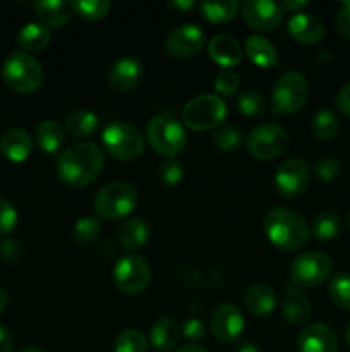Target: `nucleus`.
<instances>
[{
	"instance_id": "obj_1",
	"label": "nucleus",
	"mask_w": 350,
	"mask_h": 352,
	"mask_svg": "<svg viewBox=\"0 0 350 352\" xmlns=\"http://www.w3.org/2000/svg\"><path fill=\"white\" fill-rule=\"evenodd\" d=\"M105 165V155L95 143H78L60 151L57 158V174L71 188L91 186Z\"/></svg>"
},
{
	"instance_id": "obj_2",
	"label": "nucleus",
	"mask_w": 350,
	"mask_h": 352,
	"mask_svg": "<svg viewBox=\"0 0 350 352\" xmlns=\"http://www.w3.org/2000/svg\"><path fill=\"white\" fill-rule=\"evenodd\" d=\"M263 229L268 241L281 251H297L307 244L311 227L299 213L288 208H271L264 215Z\"/></svg>"
},
{
	"instance_id": "obj_3",
	"label": "nucleus",
	"mask_w": 350,
	"mask_h": 352,
	"mask_svg": "<svg viewBox=\"0 0 350 352\" xmlns=\"http://www.w3.org/2000/svg\"><path fill=\"white\" fill-rule=\"evenodd\" d=\"M3 82L14 93L30 95L43 85V67L33 55L12 52L2 65Z\"/></svg>"
},
{
	"instance_id": "obj_4",
	"label": "nucleus",
	"mask_w": 350,
	"mask_h": 352,
	"mask_svg": "<svg viewBox=\"0 0 350 352\" xmlns=\"http://www.w3.org/2000/svg\"><path fill=\"white\" fill-rule=\"evenodd\" d=\"M146 138L154 153L175 158L187 146V134L184 126L172 113H160L148 122Z\"/></svg>"
},
{
	"instance_id": "obj_5",
	"label": "nucleus",
	"mask_w": 350,
	"mask_h": 352,
	"mask_svg": "<svg viewBox=\"0 0 350 352\" xmlns=\"http://www.w3.org/2000/svg\"><path fill=\"white\" fill-rule=\"evenodd\" d=\"M102 144L110 157L120 162H132L144 153L146 143L137 127L124 120H117L103 129Z\"/></svg>"
},
{
	"instance_id": "obj_6",
	"label": "nucleus",
	"mask_w": 350,
	"mask_h": 352,
	"mask_svg": "<svg viewBox=\"0 0 350 352\" xmlns=\"http://www.w3.org/2000/svg\"><path fill=\"white\" fill-rule=\"evenodd\" d=\"M309 82L302 72L288 71L277 79L271 91V103L277 116H292L305 105Z\"/></svg>"
},
{
	"instance_id": "obj_7",
	"label": "nucleus",
	"mask_w": 350,
	"mask_h": 352,
	"mask_svg": "<svg viewBox=\"0 0 350 352\" xmlns=\"http://www.w3.org/2000/svg\"><path fill=\"white\" fill-rule=\"evenodd\" d=\"M137 192L126 182H110L95 196V212L103 220L127 219L136 208Z\"/></svg>"
},
{
	"instance_id": "obj_8",
	"label": "nucleus",
	"mask_w": 350,
	"mask_h": 352,
	"mask_svg": "<svg viewBox=\"0 0 350 352\" xmlns=\"http://www.w3.org/2000/svg\"><path fill=\"white\" fill-rule=\"evenodd\" d=\"M226 117V103L222 96L199 95L189 100L182 110L185 127L192 131L218 129Z\"/></svg>"
},
{
	"instance_id": "obj_9",
	"label": "nucleus",
	"mask_w": 350,
	"mask_h": 352,
	"mask_svg": "<svg viewBox=\"0 0 350 352\" xmlns=\"http://www.w3.org/2000/svg\"><path fill=\"white\" fill-rule=\"evenodd\" d=\"M333 263L328 254L319 251L302 253L290 265V285L297 289H314L331 277Z\"/></svg>"
},
{
	"instance_id": "obj_10",
	"label": "nucleus",
	"mask_w": 350,
	"mask_h": 352,
	"mask_svg": "<svg viewBox=\"0 0 350 352\" xmlns=\"http://www.w3.org/2000/svg\"><path fill=\"white\" fill-rule=\"evenodd\" d=\"M151 282V267L143 256L127 254L120 258L113 268V284L122 294L137 296L148 289Z\"/></svg>"
},
{
	"instance_id": "obj_11",
	"label": "nucleus",
	"mask_w": 350,
	"mask_h": 352,
	"mask_svg": "<svg viewBox=\"0 0 350 352\" xmlns=\"http://www.w3.org/2000/svg\"><path fill=\"white\" fill-rule=\"evenodd\" d=\"M288 148V133L277 124H261L247 136V150L257 160H273Z\"/></svg>"
},
{
	"instance_id": "obj_12",
	"label": "nucleus",
	"mask_w": 350,
	"mask_h": 352,
	"mask_svg": "<svg viewBox=\"0 0 350 352\" xmlns=\"http://www.w3.org/2000/svg\"><path fill=\"white\" fill-rule=\"evenodd\" d=\"M311 181L309 165L302 158H288L275 172V189L283 198H295L307 189Z\"/></svg>"
},
{
	"instance_id": "obj_13",
	"label": "nucleus",
	"mask_w": 350,
	"mask_h": 352,
	"mask_svg": "<svg viewBox=\"0 0 350 352\" xmlns=\"http://www.w3.org/2000/svg\"><path fill=\"white\" fill-rule=\"evenodd\" d=\"M242 19L250 30L268 33L277 30L283 21V9L271 0H246L240 6Z\"/></svg>"
},
{
	"instance_id": "obj_14",
	"label": "nucleus",
	"mask_w": 350,
	"mask_h": 352,
	"mask_svg": "<svg viewBox=\"0 0 350 352\" xmlns=\"http://www.w3.org/2000/svg\"><path fill=\"white\" fill-rule=\"evenodd\" d=\"M206 43L205 31L198 24H182L175 28L165 38V48L168 55L175 58L194 57Z\"/></svg>"
},
{
	"instance_id": "obj_15",
	"label": "nucleus",
	"mask_w": 350,
	"mask_h": 352,
	"mask_svg": "<svg viewBox=\"0 0 350 352\" xmlns=\"http://www.w3.org/2000/svg\"><path fill=\"white\" fill-rule=\"evenodd\" d=\"M211 333L220 342H232L239 339L240 333L244 332L246 320H244L242 311L232 302H223L213 311L211 315Z\"/></svg>"
},
{
	"instance_id": "obj_16",
	"label": "nucleus",
	"mask_w": 350,
	"mask_h": 352,
	"mask_svg": "<svg viewBox=\"0 0 350 352\" xmlns=\"http://www.w3.org/2000/svg\"><path fill=\"white\" fill-rule=\"evenodd\" d=\"M299 352H336L338 337L326 323H312L301 332L297 339Z\"/></svg>"
},
{
	"instance_id": "obj_17",
	"label": "nucleus",
	"mask_w": 350,
	"mask_h": 352,
	"mask_svg": "<svg viewBox=\"0 0 350 352\" xmlns=\"http://www.w3.org/2000/svg\"><path fill=\"white\" fill-rule=\"evenodd\" d=\"M143 79V64L136 57H124L112 65L108 72V85L119 93L136 88Z\"/></svg>"
},
{
	"instance_id": "obj_18",
	"label": "nucleus",
	"mask_w": 350,
	"mask_h": 352,
	"mask_svg": "<svg viewBox=\"0 0 350 352\" xmlns=\"http://www.w3.org/2000/svg\"><path fill=\"white\" fill-rule=\"evenodd\" d=\"M288 34L294 38L297 43L314 45L323 40L325 36V24L318 16L309 12H299L288 19L287 24Z\"/></svg>"
},
{
	"instance_id": "obj_19",
	"label": "nucleus",
	"mask_w": 350,
	"mask_h": 352,
	"mask_svg": "<svg viewBox=\"0 0 350 352\" xmlns=\"http://www.w3.org/2000/svg\"><path fill=\"white\" fill-rule=\"evenodd\" d=\"M280 311L285 322L290 325H304L311 318V302L301 289L287 285L280 301Z\"/></svg>"
},
{
	"instance_id": "obj_20",
	"label": "nucleus",
	"mask_w": 350,
	"mask_h": 352,
	"mask_svg": "<svg viewBox=\"0 0 350 352\" xmlns=\"http://www.w3.org/2000/svg\"><path fill=\"white\" fill-rule=\"evenodd\" d=\"M208 54L213 62L223 69H232L242 60V47L239 41L229 34H216L208 43Z\"/></svg>"
},
{
	"instance_id": "obj_21",
	"label": "nucleus",
	"mask_w": 350,
	"mask_h": 352,
	"mask_svg": "<svg viewBox=\"0 0 350 352\" xmlns=\"http://www.w3.org/2000/svg\"><path fill=\"white\" fill-rule=\"evenodd\" d=\"M0 151L7 160L21 164L30 158L33 151V140L26 131L12 127L0 136Z\"/></svg>"
},
{
	"instance_id": "obj_22",
	"label": "nucleus",
	"mask_w": 350,
	"mask_h": 352,
	"mask_svg": "<svg viewBox=\"0 0 350 352\" xmlns=\"http://www.w3.org/2000/svg\"><path fill=\"white\" fill-rule=\"evenodd\" d=\"M244 305L247 311L257 318H266L277 308V294L268 284H253L244 294Z\"/></svg>"
},
{
	"instance_id": "obj_23",
	"label": "nucleus",
	"mask_w": 350,
	"mask_h": 352,
	"mask_svg": "<svg viewBox=\"0 0 350 352\" xmlns=\"http://www.w3.org/2000/svg\"><path fill=\"white\" fill-rule=\"evenodd\" d=\"M150 223L143 217H127L119 227V243L124 250H141L150 241Z\"/></svg>"
},
{
	"instance_id": "obj_24",
	"label": "nucleus",
	"mask_w": 350,
	"mask_h": 352,
	"mask_svg": "<svg viewBox=\"0 0 350 352\" xmlns=\"http://www.w3.org/2000/svg\"><path fill=\"white\" fill-rule=\"evenodd\" d=\"M33 10L47 28H64L71 23L72 9L71 3L60 0H38L33 3Z\"/></svg>"
},
{
	"instance_id": "obj_25",
	"label": "nucleus",
	"mask_w": 350,
	"mask_h": 352,
	"mask_svg": "<svg viewBox=\"0 0 350 352\" xmlns=\"http://www.w3.org/2000/svg\"><path fill=\"white\" fill-rule=\"evenodd\" d=\"M180 333L178 323L175 320L168 318V316H163V318L156 320L151 327L150 340L156 351L170 352L177 347Z\"/></svg>"
},
{
	"instance_id": "obj_26",
	"label": "nucleus",
	"mask_w": 350,
	"mask_h": 352,
	"mask_svg": "<svg viewBox=\"0 0 350 352\" xmlns=\"http://www.w3.org/2000/svg\"><path fill=\"white\" fill-rule=\"evenodd\" d=\"M36 143L40 150L47 155H54L62 151L65 144V129L57 120H41L36 127Z\"/></svg>"
},
{
	"instance_id": "obj_27",
	"label": "nucleus",
	"mask_w": 350,
	"mask_h": 352,
	"mask_svg": "<svg viewBox=\"0 0 350 352\" xmlns=\"http://www.w3.org/2000/svg\"><path fill=\"white\" fill-rule=\"evenodd\" d=\"M244 48H246V55L249 57V60L253 62L254 65H257V67L270 69L273 67V65H277V48H275L264 36L253 34V36H249L246 40Z\"/></svg>"
},
{
	"instance_id": "obj_28",
	"label": "nucleus",
	"mask_w": 350,
	"mask_h": 352,
	"mask_svg": "<svg viewBox=\"0 0 350 352\" xmlns=\"http://www.w3.org/2000/svg\"><path fill=\"white\" fill-rule=\"evenodd\" d=\"M51 41V31L41 23H27L17 34V45L23 50L40 52L47 48Z\"/></svg>"
},
{
	"instance_id": "obj_29",
	"label": "nucleus",
	"mask_w": 350,
	"mask_h": 352,
	"mask_svg": "<svg viewBox=\"0 0 350 352\" xmlns=\"http://www.w3.org/2000/svg\"><path fill=\"white\" fill-rule=\"evenodd\" d=\"M98 116L95 112L88 109L74 110L71 116L65 119V133L71 138H75V140H82V138H88L98 129Z\"/></svg>"
},
{
	"instance_id": "obj_30",
	"label": "nucleus",
	"mask_w": 350,
	"mask_h": 352,
	"mask_svg": "<svg viewBox=\"0 0 350 352\" xmlns=\"http://www.w3.org/2000/svg\"><path fill=\"white\" fill-rule=\"evenodd\" d=\"M240 3L237 0H205L199 3L202 17L209 23H229L237 16Z\"/></svg>"
},
{
	"instance_id": "obj_31",
	"label": "nucleus",
	"mask_w": 350,
	"mask_h": 352,
	"mask_svg": "<svg viewBox=\"0 0 350 352\" xmlns=\"http://www.w3.org/2000/svg\"><path fill=\"white\" fill-rule=\"evenodd\" d=\"M311 129H312V134H314L318 140L321 141L333 140L340 129L338 117H336V113L329 109L318 110L316 116L312 117Z\"/></svg>"
},
{
	"instance_id": "obj_32",
	"label": "nucleus",
	"mask_w": 350,
	"mask_h": 352,
	"mask_svg": "<svg viewBox=\"0 0 350 352\" xmlns=\"http://www.w3.org/2000/svg\"><path fill=\"white\" fill-rule=\"evenodd\" d=\"M340 229H342V220H340V217L336 213L325 212L314 219L311 227V234L318 241H329L338 236Z\"/></svg>"
},
{
	"instance_id": "obj_33",
	"label": "nucleus",
	"mask_w": 350,
	"mask_h": 352,
	"mask_svg": "<svg viewBox=\"0 0 350 352\" xmlns=\"http://www.w3.org/2000/svg\"><path fill=\"white\" fill-rule=\"evenodd\" d=\"M71 9L82 19L98 21L110 12V2L108 0H74L71 2Z\"/></svg>"
},
{
	"instance_id": "obj_34",
	"label": "nucleus",
	"mask_w": 350,
	"mask_h": 352,
	"mask_svg": "<svg viewBox=\"0 0 350 352\" xmlns=\"http://www.w3.org/2000/svg\"><path fill=\"white\" fill-rule=\"evenodd\" d=\"M328 292L335 306L350 311V272L335 275L329 282Z\"/></svg>"
},
{
	"instance_id": "obj_35",
	"label": "nucleus",
	"mask_w": 350,
	"mask_h": 352,
	"mask_svg": "<svg viewBox=\"0 0 350 352\" xmlns=\"http://www.w3.org/2000/svg\"><path fill=\"white\" fill-rule=\"evenodd\" d=\"M102 226H100V220L95 217H82L78 222L74 223V229H72V237H74L75 244L79 246H89L96 241Z\"/></svg>"
},
{
	"instance_id": "obj_36",
	"label": "nucleus",
	"mask_w": 350,
	"mask_h": 352,
	"mask_svg": "<svg viewBox=\"0 0 350 352\" xmlns=\"http://www.w3.org/2000/svg\"><path fill=\"white\" fill-rule=\"evenodd\" d=\"M115 352H148V339L141 330L127 329L117 337Z\"/></svg>"
},
{
	"instance_id": "obj_37",
	"label": "nucleus",
	"mask_w": 350,
	"mask_h": 352,
	"mask_svg": "<svg viewBox=\"0 0 350 352\" xmlns=\"http://www.w3.org/2000/svg\"><path fill=\"white\" fill-rule=\"evenodd\" d=\"M237 109L247 117H261L266 112V102H264L261 93L247 89L237 96Z\"/></svg>"
},
{
	"instance_id": "obj_38",
	"label": "nucleus",
	"mask_w": 350,
	"mask_h": 352,
	"mask_svg": "<svg viewBox=\"0 0 350 352\" xmlns=\"http://www.w3.org/2000/svg\"><path fill=\"white\" fill-rule=\"evenodd\" d=\"M211 141L218 150L229 153V151L237 150L240 146V143H242V133L235 126H220L213 133Z\"/></svg>"
},
{
	"instance_id": "obj_39",
	"label": "nucleus",
	"mask_w": 350,
	"mask_h": 352,
	"mask_svg": "<svg viewBox=\"0 0 350 352\" xmlns=\"http://www.w3.org/2000/svg\"><path fill=\"white\" fill-rule=\"evenodd\" d=\"M312 170H314V175L318 177V181L333 182L335 179H338L342 167H340V162L335 160V158L321 157L314 162Z\"/></svg>"
},
{
	"instance_id": "obj_40",
	"label": "nucleus",
	"mask_w": 350,
	"mask_h": 352,
	"mask_svg": "<svg viewBox=\"0 0 350 352\" xmlns=\"http://www.w3.org/2000/svg\"><path fill=\"white\" fill-rule=\"evenodd\" d=\"M158 177L163 184L177 186L184 179V167L177 158H167L158 168Z\"/></svg>"
},
{
	"instance_id": "obj_41",
	"label": "nucleus",
	"mask_w": 350,
	"mask_h": 352,
	"mask_svg": "<svg viewBox=\"0 0 350 352\" xmlns=\"http://www.w3.org/2000/svg\"><path fill=\"white\" fill-rule=\"evenodd\" d=\"M239 76L232 69H222L215 78V89L222 96H233L239 89Z\"/></svg>"
},
{
	"instance_id": "obj_42",
	"label": "nucleus",
	"mask_w": 350,
	"mask_h": 352,
	"mask_svg": "<svg viewBox=\"0 0 350 352\" xmlns=\"http://www.w3.org/2000/svg\"><path fill=\"white\" fill-rule=\"evenodd\" d=\"M17 226V212L12 203L0 198V236L10 234Z\"/></svg>"
},
{
	"instance_id": "obj_43",
	"label": "nucleus",
	"mask_w": 350,
	"mask_h": 352,
	"mask_svg": "<svg viewBox=\"0 0 350 352\" xmlns=\"http://www.w3.org/2000/svg\"><path fill=\"white\" fill-rule=\"evenodd\" d=\"M21 254H23V248L12 237H7L0 243V260L5 261V263H16Z\"/></svg>"
},
{
	"instance_id": "obj_44",
	"label": "nucleus",
	"mask_w": 350,
	"mask_h": 352,
	"mask_svg": "<svg viewBox=\"0 0 350 352\" xmlns=\"http://www.w3.org/2000/svg\"><path fill=\"white\" fill-rule=\"evenodd\" d=\"M182 336L189 340H202L206 336V327L205 323L201 322L199 318H189L182 323V329H180Z\"/></svg>"
},
{
	"instance_id": "obj_45",
	"label": "nucleus",
	"mask_w": 350,
	"mask_h": 352,
	"mask_svg": "<svg viewBox=\"0 0 350 352\" xmlns=\"http://www.w3.org/2000/svg\"><path fill=\"white\" fill-rule=\"evenodd\" d=\"M336 28L340 33L350 40V2H343L336 16Z\"/></svg>"
},
{
	"instance_id": "obj_46",
	"label": "nucleus",
	"mask_w": 350,
	"mask_h": 352,
	"mask_svg": "<svg viewBox=\"0 0 350 352\" xmlns=\"http://www.w3.org/2000/svg\"><path fill=\"white\" fill-rule=\"evenodd\" d=\"M335 103L340 113H343L345 117H350V81L347 85H343L340 88V91L336 93Z\"/></svg>"
},
{
	"instance_id": "obj_47",
	"label": "nucleus",
	"mask_w": 350,
	"mask_h": 352,
	"mask_svg": "<svg viewBox=\"0 0 350 352\" xmlns=\"http://www.w3.org/2000/svg\"><path fill=\"white\" fill-rule=\"evenodd\" d=\"M0 352H12V336L2 325H0Z\"/></svg>"
},
{
	"instance_id": "obj_48",
	"label": "nucleus",
	"mask_w": 350,
	"mask_h": 352,
	"mask_svg": "<svg viewBox=\"0 0 350 352\" xmlns=\"http://www.w3.org/2000/svg\"><path fill=\"white\" fill-rule=\"evenodd\" d=\"M307 0H295V2H290V0H285L283 3H280L281 9L283 10H288V12L292 14H299L301 12V9H304V7H307Z\"/></svg>"
},
{
	"instance_id": "obj_49",
	"label": "nucleus",
	"mask_w": 350,
	"mask_h": 352,
	"mask_svg": "<svg viewBox=\"0 0 350 352\" xmlns=\"http://www.w3.org/2000/svg\"><path fill=\"white\" fill-rule=\"evenodd\" d=\"M194 6L196 3L192 0H170V7H174L177 10H189Z\"/></svg>"
},
{
	"instance_id": "obj_50",
	"label": "nucleus",
	"mask_w": 350,
	"mask_h": 352,
	"mask_svg": "<svg viewBox=\"0 0 350 352\" xmlns=\"http://www.w3.org/2000/svg\"><path fill=\"white\" fill-rule=\"evenodd\" d=\"M237 352H261L259 347L254 346L253 342H242L237 347Z\"/></svg>"
},
{
	"instance_id": "obj_51",
	"label": "nucleus",
	"mask_w": 350,
	"mask_h": 352,
	"mask_svg": "<svg viewBox=\"0 0 350 352\" xmlns=\"http://www.w3.org/2000/svg\"><path fill=\"white\" fill-rule=\"evenodd\" d=\"M177 352H208V351H206L205 347L198 346V344H189V346L180 347Z\"/></svg>"
},
{
	"instance_id": "obj_52",
	"label": "nucleus",
	"mask_w": 350,
	"mask_h": 352,
	"mask_svg": "<svg viewBox=\"0 0 350 352\" xmlns=\"http://www.w3.org/2000/svg\"><path fill=\"white\" fill-rule=\"evenodd\" d=\"M7 299H9L7 298V292L0 287V313L7 308Z\"/></svg>"
},
{
	"instance_id": "obj_53",
	"label": "nucleus",
	"mask_w": 350,
	"mask_h": 352,
	"mask_svg": "<svg viewBox=\"0 0 350 352\" xmlns=\"http://www.w3.org/2000/svg\"><path fill=\"white\" fill-rule=\"evenodd\" d=\"M345 342L349 344V347H350V320L347 322V325H345Z\"/></svg>"
},
{
	"instance_id": "obj_54",
	"label": "nucleus",
	"mask_w": 350,
	"mask_h": 352,
	"mask_svg": "<svg viewBox=\"0 0 350 352\" xmlns=\"http://www.w3.org/2000/svg\"><path fill=\"white\" fill-rule=\"evenodd\" d=\"M23 352H48V351L43 349V347H27V349H24Z\"/></svg>"
},
{
	"instance_id": "obj_55",
	"label": "nucleus",
	"mask_w": 350,
	"mask_h": 352,
	"mask_svg": "<svg viewBox=\"0 0 350 352\" xmlns=\"http://www.w3.org/2000/svg\"><path fill=\"white\" fill-rule=\"evenodd\" d=\"M347 223H349V227H350V210H349V213H347Z\"/></svg>"
}]
</instances>
